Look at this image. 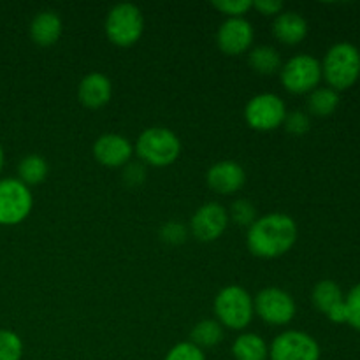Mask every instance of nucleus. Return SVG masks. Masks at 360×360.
I'll list each match as a JSON object with an SVG mask.
<instances>
[{
  "mask_svg": "<svg viewBox=\"0 0 360 360\" xmlns=\"http://www.w3.org/2000/svg\"><path fill=\"white\" fill-rule=\"evenodd\" d=\"M297 241V225L294 218L283 213H271L257 218L248 227L246 245L250 253L259 259H278L290 252Z\"/></svg>",
  "mask_w": 360,
  "mask_h": 360,
  "instance_id": "1",
  "label": "nucleus"
},
{
  "mask_svg": "<svg viewBox=\"0 0 360 360\" xmlns=\"http://www.w3.org/2000/svg\"><path fill=\"white\" fill-rule=\"evenodd\" d=\"M322 76L336 91L348 90L360 76V51L350 42H338L327 51Z\"/></svg>",
  "mask_w": 360,
  "mask_h": 360,
  "instance_id": "2",
  "label": "nucleus"
},
{
  "mask_svg": "<svg viewBox=\"0 0 360 360\" xmlns=\"http://www.w3.org/2000/svg\"><path fill=\"white\" fill-rule=\"evenodd\" d=\"M139 158L153 167L174 164L181 155V141L165 127H151L139 136L136 144Z\"/></svg>",
  "mask_w": 360,
  "mask_h": 360,
  "instance_id": "3",
  "label": "nucleus"
},
{
  "mask_svg": "<svg viewBox=\"0 0 360 360\" xmlns=\"http://www.w3.org/2000/svg\"><path fill=\"white\" fill-rule=\"evenodd\" d=\"M214 313L221 327L232 330L246 329L255 315L252 295L238 285L221 288L214 299Z\"/></svg>",
  "mask_w": 360,
  "mask_h": 360,
  "instance_id": "4",
  "label": "nucleus"
},
{
  "mask_svg": "<svg viewBox=\"0 0 360 360\" xmlns=\"http://www.w3.org/2000/svg\"><path fill=\"white\" fill-rule=\"evenodd\" d=\"M105 35L120 48H130L141 39L144 32L143 13L134 4H118L105 18Z\"/></svg>",
  "mask_w": 360,
  "mask_h": 360,
  "instance_id": "5",
  "label": "nucleus"
},
{
  "mask_svg": "<svg viewBox=\"0 0 360 360\" xmlns=\"http://www.w3.org/2000/svg\"><path fill=\"white\" fill-rule=\"evenodd\" d=\"M281 84L290 94H309L319 88L322 79V65L311 55H295L281 67Z\"/></svg>",
  "mask_w": 360,
  "mask_h": 360,
  "instance_id": "6",
  "label": "nucleus"
},
{
  "mask_svg": "<svg viewBox=\"0 0 360 360\" xmlns=\"http://www.w3.org/2000/svg\"><path fill=\"white\" fill-rule=\"evenodd\" d=\"M287 118V105L278 95L259 94L245 108V120L253 130L271 132L283 125Z\"/></svg>",
  "mask_w": 360,
  "mask_h": 360,
  "instance_id": "7",
  "label": "nucleus"
},
{
  "mask_svg": "<svg viewBox=\"0 0 360 360\" xmlns=\"http://www.w3.org/2000/svg\"><path fill=\"white\" fill-rule=\"evenodd\" d=\"M32 192L20 179H0V225H18L30 214Z\"/></svg>",
  "mask_w": 360,
  "mask_h": 360,
  "instance_id": "8",
  "label": "nucleus"
},
{
  "mask_svg": "<svg viewBox=\"0 0 360 360\" xmlns=\"http://www.w3.org/2000/svg\"><path fill=\"white\" fill-rule=\"evenodd\" d=\"M255 313L269 326H287L295 316V301L283 288L269 287L257 294Z\"/></svg>",
  "mask_w": 360,
  "mask_h": 360,
  "instance_id": "9",
  "label": "nucleus"
},
{
  "mask_svg": "<svg viewBox=\"0 0 360 360\" xmlns=\"http://www.w3.org/2000/svg\"><path fill=\"white\" fill-rule=\"evenodd\" d=\"M269 360H320V347L302 330H285L271 343Z\"/></svg>",
  "mask_w": 360,
  "mask_h": 360,
  "instance_id": "10",
  "label": "nucleus"
},
{
  "mask_svg": "<svg viewBox=\"0 0 360 360\" xmlns=\"http://www.w3.org/2000/svg\"><path fill=\"white\" fill-rule=\"evenodd\" d=\"M229 213L221 204L207 202L200 206L192 217L190 227L193 236L202 243L217 241L229 227Z\"/></svg>",
  "mask_w": 360,
  "mask_h": 360,
  "instance_id": "11",
  "label": "nucleus"
},
{
  "mask_svg": "<svg viewBox=\"0 0 360 360\" xmlns=\"http://www.w3.org/2000/svg\"><path fill=\"white\" fill-rule=\"evenodd\" d=\"M218 48L229 56L243 55L253 42V27L245 18H229L220 25L217 34Z\"/></svg>",
  "mask_w": 360,
  "mask_h": 360,
  "instance_id": "12",
  "label": "nucleus"
},
{
  "mask_svg": "<svg viewBox=\"0 0 360 360\" xmlns=\"http://www.w3.org/2000/svg\"><path fill=\"white\" fill-rule=\"evenodd\" d=\"M311 299L315 308L322 311L330 322L347 323V306L340 285L330 280L319 281L313 288Z\"/></svg>",
  "mask_w": 360,
  "mask_h": 360,
  "instance_id": "13",
  "label": "nucleus"
},
{
  "mask_svg": "<svg viewBox=\"0 0 360 360\" xmlns=\"http://www.w3.org/2000/svg\"><path fill=\"white\" fill-rule=\"evenodd\" d=\"M207 186L221 195L239 192L246 183V172L241 164L232 160H221L211 165L206 174Z\"/></svg>",
  "mask_w": 360,
  "mask_h": 360,
  "instance_id": "14",
  "label": "nucleus"
},
{
  "mask_svg": "<svg viewBox=\"0 0 360 360\" xmlns=\"http://www.w3.org/2000/svg\"><path fill=\"white\" fill-rule=\"evenodd\" d=\"M134 148L120 134H104L94 144V157L105 167H123L132 158Z\"/></svg>",
  "mask_w": 360,
  "mask_h": 360,
  "instance_id": "15",
  "label": "nucleus"
},
{
  "mask_svg": "<svg viewBox=\"0 0 360 360\" xmlns=\"http://www.w3.org/2000/svg\"><path fill=\"white\" fill-rule=\"evenodd\" d=\"M112 86L108 76L101 72H91L81 79L77 88V97L81 104L88 109H101L111 101Z\"/></svg>",
  "mask_w": 360,
  "mask_h": 360,
  "instance_id": "16",
  "label": "nucleus"
},
{
  "mask_svg": "<svg viewBox=\"0 0 360 360\" xmlns=\"http://www.w3.org/2000/svg\"><path fill=\"white\" fill-rule=\"evenodd\" d=\"M273 35L287 46H295L308 35V23L299 13H280L273 23Z\"/></svg>",
  "mask_w": 360,
  "mask_h": 360,
  "instance_id": "17",
  "label": "nucleus"
},
{
  "mask_svg": "<svg viewBox=\"0 0 360 360\" xmlns=\"http://www.w3.org/2000/svg\"><path fill=\"white\" fill-rule=\"evenodd\" d=\"M32 41L41 48H49L56 44L62 35V20L53 11H42L34 18L30 25Z\"/></svg>",
  "mask_w": 360,
  "mask_h": 360,
  "instance_id": "18",
  "label": "nucleus"
},
{
  "mask_svg": "<svg viewBox=\"0 0 360 360\" xmlns=\"http://www.w3.org/2000/svg\"><path fill=\"white\" fill-rule=\"evenodd\" d=\"M232 355L236 360H267L269 359V347L255 333H246L236 338L232 345Z\"/></svg>",
  "mask_w": 360,
  "mask_h": 360,
  "instance_id": "19",
  "label": "nucleus"
},
{
  "mask_svg": "<svg viewBox=\"0 0 360 360\" xmlns=\"http://www.w3.org/2000/svg\"><path fill=\"white\" fill-rule=\"evenodd\" d=\"M248 63L257 74L262 76H271L281 70V56L271 46H257L250 51Z\"/></svg>",
  "mask_w": 360,
  "mask_h": 360,
  "instance_id": "20",
  "label": "nucleus"
},
{
  "mask_svg": "<svg viewBox=\"0 0 360 360\" xmlns=\"http://www.w3.org/2000/svg\"><path fill=\"white\" fill-rule=\"evenodd\" d=\"M190 343L195 347L202 348H213L224 340V327L220 326L218 320H200L190 333Z\"/></svg>",
  "mask_w": 360,
  "mask_h": 360,
  "instance_id": "21",
  "label": "nucleus"
},
{
  "mask_svg": "<svg viewBox=\"0 0 360 360\" xmlns=\"http://www.w3.org/2000/svg\"><path fill=\"white\" fill-rule=\"evenodd\" d=\"M18 176H20L18 179L23 185H27L28 188L35 185H41L46 179V176H48V164L39 155H28L18 165Z\"/></svg>",
  "mask_w": 360,
  "mask_h": 360,
  "instance_id": "22",
  "label": "nucleus"
},
{
  "mask_svg": "<svg viewBox=\"0 0 360 360\" xmlns=\"http://www.w3.org/2000/svg\"><path fill=\"white\" fill-rule=\"evenodd\" d=\"M340 105V94L333 88H316L308 98V109L311 115L326 118L330 116Z\"/></svg>",
  "mask_w": 360,
  "mask_h": 360,
  "instance_id": "23",
  "label": "nucleus"
},
{
  "mask_svg": "<svg viewBox=\"0 0 360 360\" xmlns=\"http://www.w3.org/2000/svg\"><path fill=\"white\" fill-rule=\"evenodd\" d=\"M23 341L13 330H0V360H21Z\"/></svg>",
  "mask_w": 360,
  "mask_h": 360,
  "instance_id": "24",
  "label": "nucleus"
},
{
  "mask_svg": "<svg viewBox=\"0 0 360 360\" xmlns=\"http://www.w3.org/2000/svg\"><path fill=\"white\" fill-rule=\"evenodd\" d=\"M229 218H232V220L238 225H241V227H250V225H253V221L257 220L255 206H253L252 202H248V200H236V202L232 204L231 217Z\"/></svg>",
  "mask_w": 360,
  "mask_h": 360,
  "instance_id": "25",
  "label": "nucleus"
},
{
  "mask_svg": "<svg viewBox=\"0 0 360 360\" xmlns=\"http://www.w3.org/2000/svg\"><path fill=\"white\" fill-rule=\"evenodd\" d=\"M164 360H206V355L199 347L185 341V343H178L176 347H172Z\"/></svg>",
  "mask_w": 360,
  "mask_h": 360,
  "instance_id": "26",
  "label": "nucleus"
},
{
  "mask_svg": "<svg viewBox=\"0 0 360 360\" xmlns=\"http://www.w3.org/2000/svg\"><path fill=\"white\" fill-rule=\"evenodd\" d=\"M213 7L220 13L227 14L229 18H243L253 7L252 0H217Z\"/></svg>",
  "mask_w": 360,
  "mask_h": 360,
  "instance_id": "27",
  "label": "nucleus"
},
{
  "mask_svg": "<svg viewBox=\"0 0 360 360\" xmlns=\"http://www.w3.org/2000/svg\"><path fill=\"white\" fill-rule=\"evenodd\" d=\"M345 306H347V323L360 333V283L348 292L345 297Z\"/></svg>",
  "mask_w": 360,
  "mask_h": 360,
  "instance_id": "28",
  "label": "nucleus"
},
{
  "mask_svg": "<svg viewBox=\"0 0 360 360\" xmlns=\"http://www.w3.org/2000/svg\"><path fill=\"white\" fill-rule=\"evenodd\" d=\"M162 241L169 243V245H183L186 241V229L185 225L179 221H167L162 225L160 229Z\"/></svg>",
  "mask_w": 360,
  "mask_h": 360,
  "instance_id": "29",
  "label": "nucleus"
},
{
  "mask_svg": "<svg viewBox=\"0 0 360 360\" xmlns=\"http://www.w3.org/2000/svg\"><path fill=\"white\" fill-rule=\"evenodd\" d=\"M287 132L294 134V136H302L309 130V116L302 111L287 112V118L283 122Z\"/></svg>",
  "mask_w": 360,
  "mask_h": 360,
  "instance_id": "30",
  "label": "nucleus"
},
{
  "mask_svg": "<svg viewBox=\"0 0 360 360\" xmlns=\"http://www.w3.org/2000/svg\"><path fill=\"white\" fill-rule=\"evenodd\" d=\"M123 179H125L127 185L130 186L143 185L144 179H146V169L141 164H130L129 167L123 171Z\"/></svg>",
  "mask_w": 360,
  "mask_h": 360,
  "instance_id": "31",
  "label": "nucleus"
},
{
  "mask_svg": "<svg viewBox=\"0 0 360 360\" xmlns=\"http://www.w3.org/2000/svg\"><path fill=\"white\" fill-rule=\"evenodd\" d=\"M253 7L266 16H278L283 9V2H280V0H257V2H253Z\"/></svg>",
  "mask_w": 360,
  "mask_h": 360,
  "instance_id": "32",
  "label": "nucleus"
},
{
  "mask_svg": "<svg viewBox=\"0 0 360 360\" xmlns=\"http://www.w3.org/2000/svg\"><path fill=\"white\" fill-rule=\"evenodd\" d=\"M2 167H4V150L0 148V172H2Z\"/></svg>",
  "mask_w": 360,
  "mask_h": 360,
  "instance_id": "33",
  "label": "nucleus"
}]
</instances>
